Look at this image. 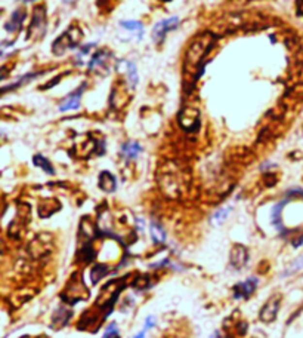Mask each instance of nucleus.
<instances>
[{
	"mask_svg": "<svg viewBox=\"0 0 303 338\" xmlns=\"http://www.w3.org/2000/svg\"><path fill=\"white\" fill-rule=\"evenodd\" d=\"M177 24H179V19H177V18H170V19H166V21L159 22V24L156 25V28H154V36H153V37H154L157 42H160V40L164 37V34H166L167 32L173 30V28H175Z\"/></svg>",
	"mask_w": 303,
	"mask_h": 338,
	"instance_id": "7ed1b4c3",
	"label": "nucleus"
},
{
	"mask_svg": "<svg viewBox=\"0 0 303 338\" xmlns=\"http://www.w3.org/2000/svg\"><path fill=\"white\" fill-rule=\"evenodd\" d=\"M104 337H105V338H120V334H118V329H117L115 323H111V325L107 328Z\"/></svg>",
	"mask_w": 303,
	"mask_h": 338,
	"instance_id": "f8f14e48",
	"label": "nucleus"
},
{
	"mask_svg": "<svg viewBox=\"0 0 303 338\" xmlns=\"http://www.w3.org/2000/svg\"><path fill=\"white\" fill-rule=\"evenodd\" d=\"M302 270H303V255H300L297 260H294V261L288 266V269L286 270V274L299 273V271H302Z\"/></svg>",
	"mask_w": 303,
	"mask_h": 338,
	"instance_id": "9d476101",
	"label": "nucleus"
},
{
	"mask_svg": "<svg viewBox=\"0 0 303 338\" xmlns=\"http://www.w3.org/2000/svg\"><path fill=\"white\" fill-rule=\"evenodd\" d=\"M121 153L123 156H126L128 159H135L139 153H141V146L138 143H128L121 149Z\"/></svg>",
	"mask_w": 303,
	"mask_h": 338,
	"instance_id": "0eeeda50",
	"label": "nucleus"
},
{
	"mask_svg": "<svg viewBox=\"0 0 303 338\" xmlns=\"http://www.w3.org/2000/svg\"><path fill=\"white\" fill-rule=\"evenodd\" d=\"M144 335H145V331H142V332H139L135 338H144Z\"/></svg>",
	"mask_w": 303,
	"mask_h": 338,
	"instance_id": "2eb2a0df",
	"label": "nucleus"
},
{
	"mask_svg": "<svg viewBox=\"0 0 303 338\" xmlns=\"http://www.w3.org/2000/svg\"><path fill=\"white\" fill-rule=\"evenodd\" d=\"M228 211H229V209H226V211H225V209H222L221 212H218V214H216V220H218V221H222V218L228 215Z\"/></svg>",
	"mask_w": 303,
	"mask_h": 338,
	"instance_id": "ddd939ff",
	"label": "nucleus"
},
{
	"mask_svg": "<svg viewBox=\"0 0 303 338\" xmlns=\"http://www.w3.org/2000/svg\"><path fill=\"white\" fill-rule=\"evenodd\" d=\"M34 165L36 166H40V168H43L46 172H49V174H53V168H52V165L43 157V156H40V154H37V156H34Z\"/></svg>",
	"mask_w": 303,
	"mask_h": 338,
	"instance_id": "1a4fd4ad",
	"label": "nucleus"
},
{
	"mask_svg": "<svg viewBox=\"0 0 303 338\" xmlns=\"http://www.w3.org/2000/svg\"><path fill=\"white\" fill-rule=\"evenodd\" d=\"M121 25H123L125 28H128V30H130V32H136L139 34L144 33V28H142L141 22H136V21H123V22H121Z\"/></svg>",
	"mask_w": 303,
	"mask_h": 338,
	"instance_id": "9b49d317",
	"label": "nucleus"
},
{
	"mask_svg": "<svg viewBox=\"0 0 303 338\" xmlns=\"http://www.w3.org/2000/svg\"><path fill=\"white\" fill-rule=\"evenodd\" d=\"M257 287V279L256 277H252L246 282H241V284H238L235 288H234V298L239 300V298H249L255 289Z\"/></svg>",
	"mask_w": 303,
	"mask_h": 338,
	"instance_id": "f257e3e1",
	"label": "nucleus"
},
{
	"mask_svg": "<svg viewBox=\"0 0 303 338\" xmlns=\"http://www.w3.org/2000/svg\"><path fill=\"white\" fill-rule=\"evenodd\" d=\"M249 260V252L244 246H237L232 251V255H231V264L235 269H242L246 266Z\"/></svg>",
	"mask_w": 303,
	"mask_h": 338,
	"instance_id": "20e7f679",
	"label": "nucleus"
},
{
	"mask_svg": "<svg viewBox=\"0 0 303 338\" xmlns=\"http://www.w3.org/2000/svg\"><path fill=\"white\" fill-rule=\"evenodd\" d=\"M156 323V321H154V318H148L146 319V325H145V329H149L151 326H153Z\"/></svg>",
	"mask_w": 303,
	"mask_h": 338,
	"instance_id": "4468645a",
	"label": "nucleus"
},
{
	"mask_svg": "<svg viewBox=\"0 0 303 338\" xmlns=\"http://www.w3.org/2000/svg\"><path fill=\"white\" fill-rule=\"evenodd\" d=\"M81 91H83V86L79 88V91H76L74 94H71L68 98H65L63 101V104H61V111H67V110H74L80 105V97H81Z\"/></svg>",
	"mask_w": 303,
	"mask_h": 338,
	"instance_id": "39448f33",
	"label": "nucleus"
},
{
	"mask_svg": "<svg viewBox=\"0 0 303 338\" xmlns=\"http://www.w3.org/2000/svg\"><path fill=\"white\" fill-rule=\"evenodd\" d=\"M151 236H153L154 242H157V243H163L166 240V233L157 222L151 224Z\"/></svg>",
	"mask_w": 303,
	"mask_h": 338,
	"instance_id": "6e6552de",
	"label": "nucleus"
},
{
	"mask_svg": "<svg viewBox=\"0 0 303 338\" xmlns=\"http://www.w3.org/2000/svg\"><path fill=\"white\" fill-rule=\"evenodd\" d=\"M278 308H280V300H278V297L269 300V301L263 305V308H262V312H260V319H262L263 322H271V321H274V319L277 318Z\"/></svg>",
	"mask_w": 303,
	"mask_h": 338,
	"instance_id": "f03ea898",
	"label": "nucleus"
},
{
	"mask_svg": "<svg viewBox=\"0 0 303 338\" xmlns=\"http://www.w3.org/2000/svg\"><path fill=\"white\" fill-rule=\"evenodd\" d=\"M99 187L105 191H112L115 190V180L110 172H102L99 177Z\"/></svg>",
	"mask_w": 303,
	"mask_h": 338,
	"instance_id": "423d86ee",
	"label": "nucleus"
}]
</instances>
